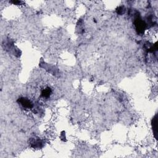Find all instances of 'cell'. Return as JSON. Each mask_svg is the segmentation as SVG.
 <instances>
[{"instance_id": "obj_1", "label": "cell", "mask_w": 158, "mask_h": 158, "mask_svg": "<svg viewBox=\"0 0 158 158\" xmlns=\"http://www.w3.org/2000/svg\"><path fill=\"white\" fill-rule=\"evenodd\" d=\"M18 102L24 108L32 109L33 107V104L31 101L26 98H20L18 100Z\"/></svg>"}, {"instance_id": "obj_2", "label": "cell", "mask_w": 158, "mask_h": 158, "mask_svg": "<svg viewBox=\"0 0 158 158\" xmlns=\"http://www.w3.org/2000/svg\"><path fill=\"white\" fill-rule=\"evenodd\" d=\"M135 26H136V30L139 32H143V30H145V24H144V22L141 20V19H136L135 22Z\"/></svg>"}, {"instance_id": "obj_3", "label": "cell", "mask_w": 158, "mask_h": 158, "mask_svg": "<svg viewBox=\"0 0 158 158\" xmlns=\"http://www.w3.org/2000/svg\"><path fill=\"white\" fill-rule=\"evenodd\" d=\"M30 144L33 148H40L42 146V142L38 138H32L30 141Z\"/></svg>"}, {"instance_id": "obj_4", "label": "cell", "mask_w": 158, "mask_h": 158, "mask_svg": "<svg viewBox=\"0 0 158 158\" xmlns=\"http://www.w3.org/2000/svg\"><path fill=\"white\" fill-rule=\"evenodd\" d=\"M51 93V90L50 88H46L45 90H43L42 92V97L45 98L50 97V94Z\"/></svg>"}, {"instance_id": "obj_5", "label": "cell", "mask_w": 158, "mask_h": 158, "mask_svg": "<svg viewBox=\"0 0 158 158\" xmlns=\"http://www.w3.org/2000/svg\"><path fill=\"white\" fill-rule=\"evenodd\" d=\"M153 131H154L155 134H157V117L156 116L154 118V121L153 123Z\"/></svg>"}, {"instance_id": "obj_6", "label": "cell", "mask_w": 158, "mask_h": 158, "mask_svg": "<svg viewBox=\"0 0 158 158\" xmlns=\"http://www.w3.org/2000/svg\"><path fill=\"white\" fill-rule=\"evenodd\" d=\"M117 13L119 14H122V13H124L125 11V8L124 7H122V6H121V7H119L118 8V9L117 10Z\"/></svg>"}]
</instances>
